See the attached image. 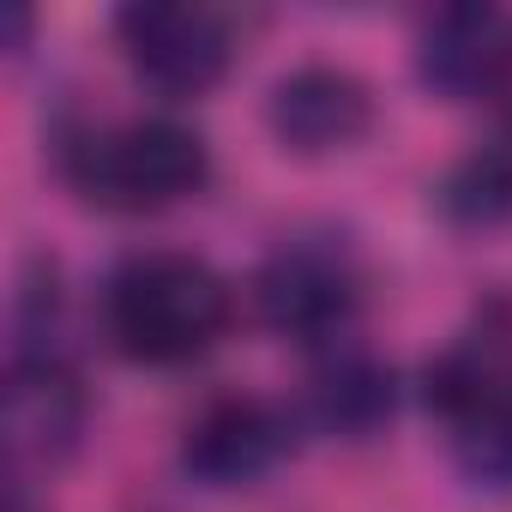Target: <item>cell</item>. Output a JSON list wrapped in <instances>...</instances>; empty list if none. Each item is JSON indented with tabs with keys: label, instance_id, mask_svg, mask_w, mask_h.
<instances>
[{
	"label": "cell",
	"instance_id": "obj_3",
	"mask_svg": "<svg viewBox=\"0 0 512 512\" xmlns=\"http://www.w3.org/2000/svg\"><path fill=\"white\" fill-rule=\"evenodd\" d=\"M422 398L446 428L452 464L476 482L506 494L512 488V332H464L428 362Z\"/></svg>",
	"mask_w": 512,
	"mask_h": 512
},
{
	"label": "cell",
	"instance_id": "obj_8",
	"mask_svg": "<svg viewBox=\"0 0 512 512\" xmlns=\"http://www.w3.org/2000/svg\"><path fill=\"white\" fill-rule=\"evenodd\" d=\"M266 121H272V133H278L284 151H296V157H332V151H350V145L368 139V127H374V91L350 67L308 61V67H290L272 85Z\"/></svg>",
	"mask_w": 512,
	"mask_h": 512
},
{
	"label": "cell",
	"instance_id": "obj_7",
	"mask_svg": "<svg viewBox=\"0 0 512 512\" xmlns=\"http://www.w3.org/2000/svg\"><path fill=\"white\" fill-rule=\"evenodd\" d=\"M290 452V416L266 398H211L181 428V470L199 488H253Z\"/></svg>",
	"mask_w": 512,
	"mask_h": 512
},
{
	"label": "cell",
	"instance_id": "obj_12",
	"mask_svg": "<svg viewBox=\"0 0 512 512\" xmlns=\"http://www.w3.org/2000/svg\"><path fill=\"white\" fill-rule=\"evenodd\" d=\"M25 37H31V7H7V49L19 55Z\"/></svg>",
	"mask_w": 512,
	"mask_h": 512
},
{
	"label": "cell",
	"instance_id": "obj_10",
	"mask_svg": "<svg viewBox=\"0 0 512 512\" xmlns=\"http://www.w3.org/2000/svg\"><path fill=\"white\" fill-rule=\"evenodd\" d=\"M392 398V368L362 344H326V356L308 374V422L338 440H374L392 422Z\"/></svg>",
	"mask_w": 512,
	"mask_h": 512
},
{
	"label": "cell",
	"instance_id": "obj_13",
	"mask_svg": "<svg viewBox=\"0 0 512 512\" xmlns=\"http://www.w3.org/2000/svg\"><path fill=\"white\" fill-rule=\"evenodd\" d=\"M7 512H31V500H25V488L13 482V500H7Z\"/></svg>",
	"mask_w": 512,
	"mask_h": 512
},
{
	"label": "cell",
	"instance_id": "obj_11",
	"mask_svg": "<svg viewBox=\"0 0 512 512\" xmlns=\"http://www.w3.org/2000/svg\"><path fill=\"white\" fill-rule=\"evenodd\" d=\"M440 211H446L452 223H470V229L512 217V127H506L500 139L476 145L470 157H458V163L446 169V181H440Z\"/></svg>",
	"mask_w": 512,
	"mask_h": 512
},
{
	"label": "cell",
	"instance_id": "obj_6",
	"mask_svg": "<svg viewBox=\"0 0 512 512\" xmlns=\"http://www.w3.org/2000/svg\"><path fill=\"white\" fill-rule=\"evenodd\" d=\"M416 79L446 103H494L512 91V13L488 0L434 7L416 31Z\"/></svg>",
	"mask_w": 512,
	"mask_h": 512
},
{
	"label": "cell",
	"instance_id": "obj_2",
	"mask_svg": "<svg viewBox=\"0 0 512 512\" xmlns=\"http://www.w3.org/2000/svg\"><path fill=\"white\" fill-rule=\"evenodd\" d=\"M61 175L73 181V193L85 205L115 211V217H145V211H169V205L205 193L211 151L193 127H181L169 115H139V121L67 139Z\"/></svg>",
	"mask_w": 512,
	"mask_h": 512
},
{
	"label": "cell",
	"instance_id": "obj_5",
	"mask_svg": "<svg viewBox=\"0 0 512 512\" xmlns=\"http://www.w3.org/2000/svg\"><path fill=\"white\" fill-rule=\"evenodd\" d=\"M253 302H260V320L278 338L326 350V344H344V332L362 308V278L338 247L284 241L260 266V278H253Z\"/></svg>",
	"mask_w": 512,
	"mask_h": 512
},
{
	"label": "cell",
	"instance_id": "obj_4",
	"mask_svg": "<svg viewBox=\"0 0 512 512\" xmlns=\"http://www.w3.org/2000/svg\"><path fill=\"white\" fill-rule=\"evenodd\" d=\"M121 61L163 97H205L235 61V31L223 13L193 0H133L115 13Z\"/></svg>",
	"mask_w": 512,
	"mask_h": 512
},
{
	"label": "cell",
	"instance_id": "obj_1",
	"mask_svg": "<svg viewBox=\"0 0 512 512\" xmlns=\"http://www.w3.org/2000/svg\"><path fill=\"white\" fill-rule=\"evenodd\" d=\"M235 290L199 253L151 247L121 260L103 284V332L139 368H187L223 344Z\"/></svg>",
	"mask_w": 512,
	"mask_h": 512
},
{
	"label": "cell",
	"instance_id": "obj_9",
	"mask_svg": "<svg viewBox=\"0 0 512 512\" xmlns=\"http://www.w3.org/2000/svg\"><path fill=\"white\" fill-rule=\"evenodd\" d=\"M85 386L79 374L67 368V356H13V374H7V440H13V458L19 464H43L55 470L61 458L79 452L85 440Z\"/></svg>",
	"mask_w": 512,
	"mask_h": 512
}]
</instances>
